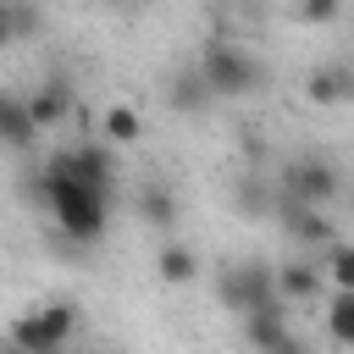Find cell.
Masks as SVG:
<instances>
[{"label":"cell","mask_w":354,"mask_h":354,"mask_svg":"<svg viewBox=\"0 0 354 354\" xmlns=\"http://www.w3.org/2000/svg\"><path fill=\"white\" fill-rule=\"evenodd\" d=\"M33 188H39V199L50 205V216H55V227H61L66 243H100V238H105V227H111V199L94 194V188H83V183L72 177L66 149H55V155L33 171Z\"/></svg>","instance_id":"obj_1"},{"label":"cell","mask_w":354,"mask_h":354,"mask_svg":"<svg viewBox=\"0 0 354 354\" xmlns=\"http://www.w3.org/2000/svg\"><path fill=\"white\" fill-rule=\"evenodd\" d=\"M199 77H205V88H210L216 100H249V94H260V88L271 83V72H266L243 44H232V39H210V44H205Z\"/></svg>","instance_id":"obj_2"},{"label":"cell","mask_w":354,"mask_h":354,"mask_svg":"<svg viewBox=\"0 0 354 354\" xmlns=\"http://www.w3.org/2000/svg\"><path fill=\"white\" fill-rule=\"evenodd\" d=\"M72 332H77V304L50 299V304H33L28 315L11 321V348L17 354H61Z\"/></svg>","instance_id":"obj_3"},{"label":"cell","mask_w":354,"mask_h":354,"mask_svg":"<svg viewBox=\"0 0 354 354\" xmlns=\"http://www.w3.org/2000/svg\"><path fill=\"white\" fill-rule=\"evenodd\" d=\"M216 299H221L232 315H254V310L282 304V299H277V266H266V260H238V266H227V271L216 277Z\"/></svg>","instance_id":"obj_4"},{"label":"cell","mask_w":354,"mask_h":354,"mask_svg":"<svg viewBox=\"0 0 354 354\" xmlns=\"http://www.w3.org/2000/svg\"><path fill=\"white\" fill-rule=\"evenodd\" d=\"M282 188H288V199H293V205L326 210V205L337 199L343 177H337V166H332V160H321V155H304V160L282 166Z\"/></svg>","instance_id":"obj_5"},{"label":"cell","mask_w":354,"mask_h":354,"mask_svg":"<svg viewBox=\"0 0 354 354\" xmlns=\"http://www.w3.org/2000/svg\"><path fill=\"white\" fill-rule=\"evenodd\" d=\"M243 332H249L254 354H304V348H299V337L288 332V310H282V304L243 315Z\"/></svg>","instance_id":"obj_6"},{"label":"cell","mask_w":354,"mask_h":354,"mask_svg":"<svg viewBox=\"0 0 354 354\" xmlns=\"http://www.w3.org/2000/svg\"><path fill=\"white\" fill-rule=\"evenodd\" d=\"M133 210H138V221L144 227H155V232H171L177 227V188L171 183H160V177H144L138 188H133Z\"/></svg>","instance_id":"obj_7"},{"label":"cell","mask_w":354,"mask_h":354,"mask_svg":"<svg viewBox=\"0 0 354 354\" xmlns=\"http://www.w3.org/2000/svg\"><path fill=\"white\" fill-rule=\"evenodd\" d=\"M66 160H72V177H77L83 188H94V194L111 199V188H116V160H111L105 144H94V138H88V144H72Z\"/></svg>","instance_id":"obj_8"},{"label":"cell","mask_w":354,"mask_h":354,"mask_svg":"<svg viewBox=\"0 0 354 354\" xmlns=\"http://www.w3.org/2000/svg\"><path fill=\"white\" fill-rule=\"evenodd\" d=\"M321 293H326L321 260H288V266H277V299L282 304H315Z\"/></svg>","instance_id":"obj_9"},{"label":"cell","mask_w":354,"mask_h":354,"mask_svg":"<svg viewBox=\"0 0 354 354\" xmlns=\"http://www.w3.org/2000/svg\"><path fill=\"white\" fill-rule=\"evenodd\" d=\"M22 105H28L33 127H39V133H50V127H61V122H66V111H72V88H66V77H44Z\"/></svg>","instance_id":"obj_10"},{"label":"cell","mask_w":354,"mask_h":354,"mask_svg":"<svg viewBox=\"0 0 354 354\" xmlns=\"http://www.w3.org/2000/svg\"><path fill=\"white\" fill-rule=\"evenodd\" d=\"M304 100L310 105H348L354 100V66H315L304 77Z\"/></svg>","instance_id":"obj_11"},{"label":"cell","mask_w":354,"mask_h":354,"mask_svg":"<svg viewBox=\"0 0 354 354\" xmlns=\"http://www.w3.org/2000/svg\"><path fill=\"white\" fill-rule=\"evenodd\" d=\"M282 216H288V238H299V243H310V249H315V243H337V227L326 221V210H310V205H293V199H288Z\"/></svg>","instance_id":"obj_12"},{"label":"cell","mask_w":354,"mask_h":354,"mask_svg":"<svg viewBox=\"0 0 354 354\" xmlns=\"http://www.w3.org/2000/svg\"><path fill=\"white\" fill-rule=\"evenodd\" d=\"M33 138H39V127H33L28 105H22V94H6V88H0V144H11V149H28Z\"/></svg>","instance_id":"obj_13"},{"label":"cell","mask_w":354,"mask_h":354,"mask_svg":"<svg viewBox=\"0 0 354 354\" xmlns=\"http://www.w3.org/2000/svg\"><path fill=\"white\" fill-rule=\"evenodd\" d=\"M210 100H216V94L205 88L199 66H194V72H177V77H171V88H166V105H171V111H183V116H199Z\"/></svg>","instance_id":"obj_14"},{"label":"cell","mask_w":354,"mask_h":354,"mask_svg":"<svg viewBox=\"0 0 354 354\" xmlns=\"http://www.w3.org/2000/svg\"><path fill=\"white\" fill-rule=\"evenodd\" d=\"M155 277H160V282H194V277H199V254H194L188 243H166L160 260H155Z\"/></svg>","instance_id":"obj_15"},{"label":"cell","mask_w":354,"mask_h":354,"mask_svg":"<svg viewBox=\"0 0 354 354\" xmlns=\"http://www.w3.org/2000/svg\"><path fill=\"white\" fill-rule=\"evenodd\" d=\"M326 332H332V343L354 348V288H348V293H332V299H326Z\"/></svg>","instance_id":"obj_16"},{"label":"cell","mask_w":354,"mask_h":354,"mask_svg":"<svg viewBox=\"0 0 354 354\" xmlns=\"http://www.w3.org/2000/svg\"><path fill=\"white\" fill-rule=\"evenodd\" d=\"M100 127H105V138H111V144H138V133H144V116H138L133 105H111V111L100 116Z\"/></svg>","instance_id":"obj_17"},{"label":"cell","mask_w":354,"mask_h":354,"mask_svg":"<svg viewBox=\"0 0 354 354\" xmlns=\"http://www.w3.org/2000/svg\"><path fill=\"white\" fill-rule=\"evenodd\" d=\"M321 271H326V282H332L337 293H348V288H354V243H326Z\"/></svg>","instance_id":"obj_18"},{"label":"cell","mask_w":354,"mask_h":354,"mask_svg":"<svg viewBox=\"0 0 354 354\" xmlns=\"http://www.w3.org/2000/svg\"><path fill=\"white\" fill-rule=\"evenodd\" d=\"M343 11V0H293V17L299 22H332Z\"/></svg>","instance_id":"obj_19"},{"label":"cell","mask_w":354,"mask_h":354,"mask_svg":"<svg viewBox=\"0 0 354 354\" xmlns=\"http://www.w3.org/2000/svg\"><path fill=\"white\" fill-rule=\"evenodd\" d=\"M17 33H11V17H6V0H0V44H11Z\"/></svg>","instance_id":"obj_20"},{"label":"cell","mask_w":354,"mask_h":354,"mask_svg":"<svg viewBox=\"0 0 354 354\" xmlns=\"http://www.w3.org/2000/svg\"><path fill=\"white\" fill-rule=\"evenodd\" d=\"M105 11H127V6H138V0H100Z\"/></svg>","instance_id":"obj_21"},{"label":"cell","mask_w":354,"mask_h":354,"mask_svg":"<svg viewBox=\"0 0 354 354\" xmlns=\"http://www.w3.org/2000/svg\"><path fill=\"white\" fill-rule=\"evenodd\" d=\"M6 354H17V348H6Z\"/></svg>","instance_id":"obj_22"}]
</instances>
